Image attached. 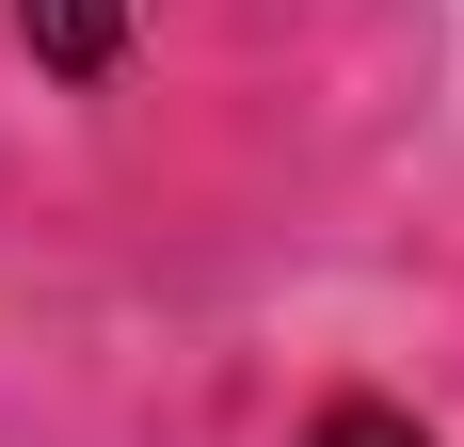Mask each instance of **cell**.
<instances>
[{
	"label": "cell",
	"mask_w": 464,
	"mask_h": 447,
	"mask_svg": "<svg viewBox=\"0 0 464 447\" xmlns=\"http://www.w3.org/2000/svg\"><path fill=\"white\" fill-rule=\"evenodd\" d=\"M129 16L144 0H16V48H33L48 81H112L129 64Z\"/></svg>",
	"instance_id": "cell-1"
},
{
	"label": "cell",
	"mask_w": 464,
	"mask_h": 447,
	"mask_svg": "<svg viewBox=\"0 0 464 447\" xmlns=\"http://www.w3.org/2000/svg\"><path fill=\"white\" fill-rule=\"evenodd\" d=\"M304 447H432V432H417V415H384V400H336Z\"/></svg>",
	"instance_id": "cell-2"
}]
</instances>
